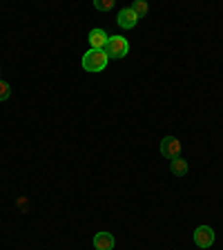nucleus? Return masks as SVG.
<instances>
[{
	"mask_svg": "<svg viewBox=\"0 0 223 250\" xmlns=\"http://www.w3.org/2000/svg\"><path fill=\"white\" fill-rule=\"evenodd\" d=\"M107 61L109 56L105 54V49H89L83 56V69L85 72H103Z\"/></svg>",
	"mask_w": 223,
	"mask_h": 250,
	"instance_id": "nucleus-1",
	"label": "nucleus"
},
{
	"mask_svg": "<svg viewBox=\"0 0 223 250\" xmlns=\"http://www.w3.org/2000/svg\"><path fill=\"white\" fill-rule=\"evenodd\" d=\"M127 52H130V42H127L125 36H112L107 41V45H105V54L109 58H123L127 56Z\"/></svg>",
	"mask_w": 223,
	"mask_h": 250,
	"instance_id": "nucleus-2",
	"label": "nucleus"
},
{
	"mask_svg": "<svg viewBox=\"0 0 223 250\" xmlns=\"http://www.w3.org/2000/svg\"><path fill=\"white\" fill-rule=\"evenodd\" d=\"M194 244H197L199 248H210V246L214 244V230L210 228V226H199V228L194 230Z\"/></svg>",
	"mask_w": 223,
	"mask_h": 250,
	"instance_id": "nucleus-3",
	"label": "nucleus"
},
{
	"mask_svg": "<svg viewBox=\"0 0 223 250\" xmlns=\"http://www.w3.org/2000/svg\"><path fill=\"white\" fill-rule=\"evenodd\" d=\"M161 154L167 156V159H177L181 154V141L174 139V136H165L161 141Z\"/></svg>",
	"mask_w": 223,
	"mask_h": 250,
	"instance_id": "nucleus-4",
	"label": "nucleus"
},
{
	"mask_svg": "<svg viewBox=\"0 0 223 250\" xmlns=\"http://www.w3.org/2000/svg\"><path fill=\"white\" fill-rule=\"evenodd\" d=\"M136 22H139V16L132 11V7H125V9L119 11V27L132 29V27H136Z\"/></svg>",
	"mask_w": 223,
	"mask_h": 250,
	"instance_id": "nucleus-5",
	"label": "nucleus"
},
{
	"mask_svg": "<svg viewBox=\"0 0 223 250\" xmlns=\"http://www.w3.org/2000/svg\"><path fill=\"white\" fill-rule=\"evenodd\" d=\"M114 246H116V241L109 232H99L94 237V248L96 250H114Z\"/></svg>",
	"mask_w": 223,
	"mask_h": 250,
	"instance_id": "nucleus-6",
	"label": "nucleus"
},
{
	"mask_svg": "<svg viewBox=\"0 0 223 250\" xmlns=\"http://www.w3.org/2000/svg\"><path fill=\"white\" fill-rule=\"evenodd\" d=\"M109 36L105 34V29H92L89 31V42H92V49H105Z\"/></svg>",
	"mask_w": 223,
	"mask_h": 250,
	"instance_id": "nucleus-7",
	"label": "nucleus"
},
{
	"mask_svg": "<svg viewBox=\"0 0 223 250\" xmlns=\"http://www.w3.org/2000/svg\"><path fill=\"white\" fill-rule=\"evenodd\" d=\"M170 170H172V174H174V177H185L190 167H187L185 159L177 156V159H172V161H170Z\"/></svg>",
	"mask_w": 223,
	"mask_h": 250,
	"instance_id": "nucleus-8",
	"label": "nucleus"
},
{
	"mask_svg": "<svg viewBox=\"0 0 223 250\" xmlns=\"http://www.w3.org/2000/svg\"><path fill=\"white\" fill-rule=\"evenodd\" d=\"M147 9H150V7H147V2H145V0H136L134 5H132V11H134V14L139 16V18H143V16H147Z\"/></svg>",
	"mask_w": 223,
	"mask_h": 250,
	"instance_id": "nucleus-9",
	"label": "nucleus"
},
{
	"mask_svg": "<svg viewBox=\"0 0 223 250\" xmlns=\"http://www.w3.org/2000/svg\"><path fill=\"white\" fill-rule=\"evenodd\" d=\"M94 7L99 11H107L114 7V0H94Z\"/></svg>",
	"mask_w": 223,
	"mask_h": 250,
	"instance_id": "nucleus-10",
	"label": "nucleus"
},
{
	"mask_svg": "<svg viewBox=\"0 0 223 250\" xmlns=\"http://www.w3.org/2000/svg\"><path fill=\"white\" fill-rule=\"evenodd\" d=\"M11 94V87L5 83V81H0V101H7Z\"/></svg>",
	"mask_w": 223,
	"mask_h": 250,
	"instance_id": "nucleus-11",
	"label": "nucleus"
}]
</instances>
